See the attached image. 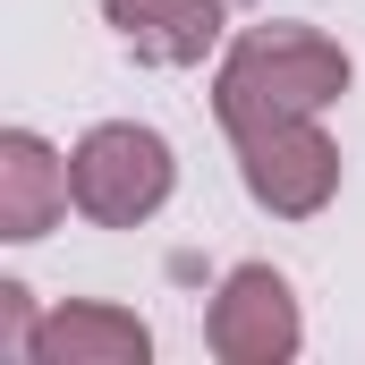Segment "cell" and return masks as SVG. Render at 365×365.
Returning a JSON list of instances; mask_svg holds the SVG:
<instances>
[{
	"instance_id": "obj_1",
	"label": "cell",
	"mask_w": 365,
	"mask_h": 365,
	"mask_svg": "<svg viewBox=\"0 0 365 365\" xmlns=\"http://www.w3.org/2000/svg\"><path fill=\"white\" fill-rule=\"evenodd\" d=\"M68 195L86 204L93 221H145L170 195V145L153 128H93L68 162Z\"/></svg>"
},
{
	"instance_id": "obj_3",
	"label": "cell",
	"mask_w": 365,
	"mask_h": 365,
	"mask_svg": "<svg viewBox=\"0 0 365 365\" xmlns=\"http://www.w3.org/2000/svg\"><path fill=\"white\" fill-rule=\"evenodd\" d=\"M110 26H119L145 60H195V51L221 34V9H212V0H110Z\"/></svg>"
},
{
	"instance_id": "obj_2",
	"label": "cell",
	"mask_w": 365,
	"mask_h": 365,
	"mask_svg": "<svg viewBox=\"0 0 365 365\" xmlns=\"http://www.w3.org/2000/svg\"><path fill=\"white\" fill-rule=\"evenodd\" d=\"M264 86H272V110H306V102H323V93L349 86V60L323 51L314 34H255V43L230 60L221 102H247V93H264Z\"/></svg>"
},
{
	"instance_id": "obj_4",
	"label": "cell",
	"mask_w": 365,
	"mask_h": 365,
	"mask_svg": "<svg viewBox=\"0 0 365 365\" xmlns=\"http://www.w3.org/2000/svg\"><path fill=\"white\" fill-rule=\"evenodd\" d=\"M0 153H9V238H34L43 195H51V153H43L34 136H9Z\"/></svg>"
}]
</instances>
